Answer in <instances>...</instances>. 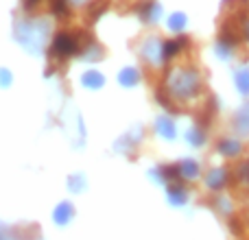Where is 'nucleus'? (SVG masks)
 <instances>
[{"label":"nucleus","instance_id":"5","mask_svg":"<svg viewBox=\"0 0 249 240\" xmlns=\"http://www.w3.org/2000/svg\"><path fill=\"white\" fill-rule=\"evenodd\" d=\"M241 221H238V219H234V216H232V219H230V229H232V232L234 234H236V236H241V234H243V227H241Z\"/></svg>","mask_w":249,"mask_h":240},{"label":"nucleus","instance_id":"6","mask_svg":"<svg viewBox=\"0 0 249 240\" xmlns=\"http://www.w3.org/2000/svg\"><path fill=\"white\" fill-rule=\"evenodd\" d=\"M0 240H4V238H2V234H0Z\"/></svg>","mask_w":249,"mask_h":240},{"label":"nucleus","instance_id":"3","mask_svg":"<svg viewBox=\"0 0 249 240\" xmlns=\"http://www.w3.org/2000/svg\"><path fill=\"white\" fill-rule=\"evenodd\" d=\"M177 168H179V177H184V179H197L199 177V166L195 162H181Z\"/></svg>","mask_w":249,"mask_h":240},{"label":"nucleus","instance_id":"4","mask_svg":"<svg viewBox=\"0 0 249 240\" xmlns=\"http://www.w3.org/2000/svg\"><path fill=\"white\" fill-rule=\"evenodd\" d=\"M168 197H171V203L184 206L186 199H188V192H186L184 186H171V188H168Z\"/></svg>","mask_w":249,"mask_h":240},{"label":"nucleus","instance_id":"2","mask_svg":"<svg viewBox=\"0 0 249 240\" xmlns=\"http://www.w3.org/2000/svg\"><path fill=\"white\" fill-rule=\"evenodd\" d=\"M72 214H74V210H72V207H70L68 203H61V206L55 210V214H53V219H55V223L66 225L70 219H72Z\"/></svg>","mask_w":249,"mask_h":240},{"label":"nucleus","instance_id":"1","mask_svg":"<svg viewBox=\"0 0 249 240\" xmlns=\"http://www.w3.org/2000/svg\"><path fill=\"white\" fill-rule=\"evenodd\" d=\"M228 184H230V172L225 171V168L210 171V175H208V179H206V186L212 190V192H221V190H225Z\"/></svg>","mask_w":249,"mask_h":240}]
</instances>
